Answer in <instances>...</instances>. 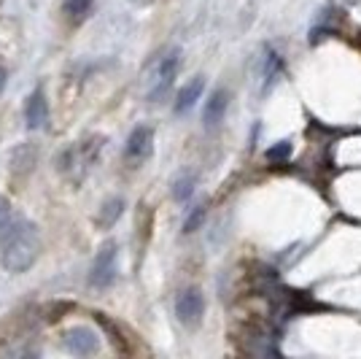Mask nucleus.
<instances>
[{
	"instance_id": "nucleus-6",
	"label": "nucleus",
	"mask_w": 361,
	"mask_h": 359,
	"mask_svg": "<svg viewBox=\"0 0 361 359\" xmlns=\"http://www.w3.org/2000/svg\"><path fill=\"white\" fill-rule=\"evenodd\" d=\"M151 151H154V130H151L149 124H137L135 130L130 133V138H127L124 157H127V163L140 165L149 160Z\"/></svg>"
},
{
	"instance_id": "nucleus-14",
	"label": "nucleus",
	"mask_w": 361,
	"mask_h": 359,
	"mask_svg": "<svg viewBox=\"0 0 361 359\" xmlns=\"http://www.w3.org/2000/svg\"><path fill=\"white\" fill-rule=\"evenodd\" d=\"M281 68H283L281 57H278L272 49H267V52H264V68H262V73H264V87L275 81V76L281 73Z\"/></svg>"
},
{
	"instance_id": "nucleus-18",
	"label": "nucleus",
	"mask_w": 361,
	"mask_h": 359,
	"mask_svg": "<svg viewBox=\"0 0 361 359\" xmlns=\"http://www.w3.org/2000/svg\"><path fill=\"white\" fill-rule=\"evenodd\" d=\"M6 84H8V71L0 65V95H3V90H6Z\"/></svg>"
},
{
	"instance_id": "nucleus-2",
	"label": "nucleus",
	"mask_w": 361,
	"mask_h": 359,
	"mask_svg": "<svg viewBox=\"0 0 361 359\" xmlns=\"http://www.w3.org/2000/svg\"><path fill=\"white\" fill-rule=\"evenodd\" d=\"M180 68V49H170L165 52L159 60L154 62V71H151L149 78V100L151 103H162L173 84H176V76H178Z\"/></svg>"
},
{
	"instance_id": "nucleus-3",
	"label": "nucleus",
	"mask_w": 361,
	"mask_h": 359,
	"mask_svg": "<svg viewBox=\"0 0 361 359\" xmlns=\"http://www.w3.org/2000/svg\"><path fill=\"white\" fill-rule=\"evenodd\" d=\"M119 252H116V243H106L100 249V254L94 257V265L90 270V284L94 289H108V286L116 281V273H119Z\"/></svg>"
},
{
	"instance_id": "nucleus-12",
	"label": "nucleus",
	"mask_w": 361,
	"mask_h": 359,
	"mask_svg": "<svg viewBox=\"0 0 361 359\" xmlns=\"http://www.w3.org/2000/svg\"><path fill=\"white\" fill-rule=\"evenodd\" d=\"M195 187H197L195 173H183V176H178V179H176V184H173V200L186 203L189 197L195 195Z\"/></svg>"
},
{
	"instance_id": "nucleus-5",
	"label": "nucleus",
	"mask_w": 361,
	"mask_h": 359,
	"mask_svg": "<svg viewBox=\"0 0 361 359\" xmlns=\"http://www.w3.org/2000/svg\"><path fill=\"white\" fill-rule=\"evenodd\" d=\"M202 314H205V298L200 295V289H183L176 300V316L180 324L197 327L202 322Z\"/></svg>"
},
{
	"instance_id": "nucleus-9",
	"label": "nucleus",
	"mask_w": 361,
	"mask_h": 359,
	"mask_svg": "<svg viewBox=\"0 0 361 359\" xmlns=\"http://www.w3.org/2000/svg\"><path fill=\"white\" fill-rule=\"evenodd\" d=\"M202 90H205V78L202 76H197V78H192L186 87H180L178 98H176V105H173V111L176 114H189L192 108L197 105V100L202 98Z\"/></svg>"
},
{
	"instance_id": "nucleus-11",
	"label": "nucleus",
	"mask_w": 361,
	"mask_h": 359,
	"mask_svg": "<svg viewBox=\"0 0 361 359\" xmlns=\"http://www.w3.org/2000/svg\"><path fill=\"white\" fill-rule=\"evenodd\" d=\"M92 6H94V0H65L62 3V11H65V16L71 22H81V19L90 16Z\"/></svg>"
},
{
	"instance_id": "nucleus-8",
	"label": "nucleus",
	"mask_w": 361,
	"mask_h": 359,
	"mask_svg": "<svg viewBox=\"0 0 361 359\" xmlns=\"http://www.w3.org/2000/svg\"><path fill=\"white\" fill-rule=\"evenodd\" d=\"M226 105H229V95H226L224 90H213L211 98L205 100V108H202V124H205L208 130L219 127V124L224 122Z\"/></svg>"
},
{
	"instance_id": "nucleus-16",
	"label": "nucleus",
	"mask_w": 361,
	"mask_h": 359,
	"mask_svg": "<svg viewBox=\"0 0 361 359\" xmlns=\"http://www.w3.org/2000/svg\"><path fill=\"white\" fill-rule=\"evenodd\" d=\"M288 157H291V143H288V141H281L278 146L267 149V160H270V163H283Z\"/></svg>"
},
{
	"instance_id": "nucleus-19",
	"label": "nucleus",
	"mask_w": 361,
	"mask_h": 359,
	"mask_svg": "<svg viewBox=\"0 0 361 359\" xmlns=\"http://www.w3.org/2000/svg\"><path fill=\"white\" fill-rule=\"evenodd\" d=\"M130 3H137V6H146V3H151V0H130Z\"/></svg>"
},
{
	"instance_id": "nucleus-15",
	"label": "nucleus",
	"mask_w": 361,
	"mask_h": 359,
	"mask_svg": "<svg viewBox=\"0 0 361 359\" xmlns=\"http://www.w3.org/2000/svg\"><path fill=\"white\" fill-rule=\"evenodd\" d=\"M205 222V206H197L189 216H186V222H183V233L189 235V233H195V230H200V225Z\"/></svg>"
},
{
	"instance_id": "nucleus-17",
	"label": "nucleus",
	"mask_w": 361,
	"mask_h": 359,
	"mask_svg": "<svg viewBox=\"0 0 361 359\" xmlns=\"http://www.w3.org/2000/svg\"><path fill=\"white\" fill-rule=\"evenodd\" d=\"M11 219V203H8V197L0 195V227L6 225Z\"/></svg>"
},
{
	"instance_id": "nucleus-10",
	"label": "nucleus",
	"mask_w": 361,
	"mask_h": 359,
	"mask_svg": "<svg viewBox=\"0 0 361 359\" xmlns=\"http://www.w3.org/2000/svg\"><path fill=\"white\" fill-rule=\"evenodd\" d=\"M121 213H124V200L121 197H111V200H106V206L100 211L97 222H100V227H111L116 225V219H119Z\"/></svg>"
},
{
	"instance_id": "nucleus-13",
	"label": "nucleus",
	"mask_w": 361,
	"mask_h": 359,
	"mask_svg": "<svg viewBox=\"0 0 361 359\" xmlns=\"http://www.w3.org/2000/svg\"><path fill=\"white\" fill-rule=\"evenodd\" d=\"M32 165H35V146H32V143H22V146L14 151V173H19V170L27 173Z\"/></svg>"
},
{
	"instance_id": "nucleus-1",
	"label": "nucleus",
	"mask_w": 361,
	"mask_h": 359,
	"mask_svg": "<svg viewBox=\"0 0 361 359\" xmlns=\"http://www.w3.org/2000/svg\"><path fill=\"white\" fill-rule=\"evenodd\" d=\"M41 257V233L30 219H8L0 227V265L8 273H27Z\"/></svg>"
},
{
	"instance_id": "nucleus-7",
	"label": "nucleus",
	"mask_w": 361,
	"mask_h": 359,
	"mask_svg": "<svg viewBox=\"0 0 361 359\" xmlns=\"http://www.w3.org/2000/svg\"><path fill=\"white\" fill-rule=\"evenodd\" d=\"M25 122L30 130H41L49 124V100H46L44 90L30 92V98L25 103Z\"/></svg>"
},
{
	"instance_id": "nucleus-4",
	"label": "nucleus",
	"mask_w": 361,
	"mask_h": 359,
	"mask_svg": "<svg viewBox=\"0 0 361 359\" xmlns=\"http://www.w3.org/2000/svg\"><path fill=\"white\" fill-rule=\"evenodd\" d=\"M62 346L75 357H92L100 351V338L92 327H71L62 332Z\"/></svg>"
}]
</instances>
